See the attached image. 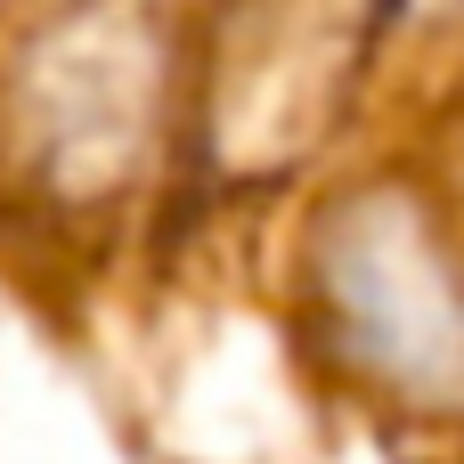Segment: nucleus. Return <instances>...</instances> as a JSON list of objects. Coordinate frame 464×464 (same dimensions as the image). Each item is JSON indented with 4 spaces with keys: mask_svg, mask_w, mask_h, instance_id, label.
I'll return each mask as SVG.
<instances>
[{
    "mask_svg": "<svg viewBox=\"0 0 464 464\" xmlns=\"http://www.w3.org/2000/svg\"><path fill=\"white\" fill-rule=\"evenodd\" d=\"M24 106L33 147L65 179L122 188L147 163V147L179 130V41L139 0L65 8L24 57Z\"/></svg>",
    "mask_w": 464,
    "mask_h": 464,
    "instance_id": "7ed1b4c3",
    "label": "nucleus"
},
{
    "mask_svg": "<svg viewBox=\"0 0 464 464\" xmlns=\"http://www.w3.org/2000/svg\"><path fill=\"white\" fill-rule=\"evenodd\" d=\"M392 41V0H212L179 49V130L204 163L261 179L302 163Z\"/></svg>",
    "mask_w": 464,
    "mask_h": 464,
    "instance_id": "f257e3e1",
    "label": "nucleus"
},
{
    "mask_svg": "<svg viewBox=\"0 0 464 464\" xmlns=\"http://www.w3.org/2000/svg\"><path fill=\"white\" fill-rule=\"evenodd\" d=\"M310 277L367 375L408 400L464 392V253L416 188L367 179L334 196L310 237Z\"/></svg>",
    "mask_w": 464,
    "mask_h": 464,
    "instance_id": "f03ea898",
    "label": "nucleus"
},
{
    "mask_svg": "<svg viewBox=\"0 0 464 464\" xmlns=\"http://www.w3.org/2000/svg\"><path fill=\"white\" fill-rule=\"evenodd\" d=\"M400 24H464V0H392V33Z\"/></svg>",
    "mask_w": 464,
    "mask_h": 464,
    "instance_id": "20e7f679",
    "label": "nucleus"
}]
</instances>
